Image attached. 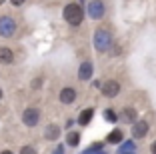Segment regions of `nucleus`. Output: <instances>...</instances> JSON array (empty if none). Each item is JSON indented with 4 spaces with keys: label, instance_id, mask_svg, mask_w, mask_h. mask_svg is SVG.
<instances>
[{
    "label": "nucleus",
    "instance_id": "nucleus-9",
    "mask_svg": "<svg viewBox=\"0 0 156 154\" xmlns=\"http://www.w3.org/2000/svg\"><path fill=\"white\" fill-rule=\"evenodd\" d=\"M118 120H122V122H126V124H130V126H132V124L138 120V110L134 108V106H124V108L120 110Z\"/></svg>",
    "mask_w": 156,
    "mask_h": 154
},
{
    "label": "nucleus",
    "instance_id": "nucleus-4",
    "mask_svg": "<svg viewBox=\"0 0 156 154\" xmlns=\"http://www.w3.org/2000/svg\"><path fill=\"white\" fill-rule=\"evenodd\" d=\"M40 118H42V114L36 106H28L22 112V124L26 128H36L38 124H40Z\"/></svg>",
    "mask_w": 156,
    "mask_h": 154
},
{
    "label": "nucleus",
    "instance_id": "nucleus-18",
    "mask_svg": "<svg viewBox=\"0 0 156 154\" xmlns=\"http://www.w3.org/2000/svg\"><path fill=\"white\" fill-rule=\"evenodd\" d=\"M104 120H106V122H118V116H116L114 110L106 108V110H104Z\"/></svg>",
    "mask_w": 156,
    "mask_h": 154
},
{
    "label": "nucleus",
    "instance_id": "nucleus-24",
    "mask_svg": "<svg viewBox=\"0 0 156 154\" xmlns=\"http://www.w3.org/2000/svg\"><path fill=\"white\" fill-rule=\"evenodd\" d=\"M0 154H14V152H12V150H2Z\"/></svg>",
    "mask_w": 156,
    "mask_h": 154
},
{
    "label": "nucleus",
    "instance_id": "nucleus-23",
    "mask_svg": "<svg viewBox=\"0 0 156 154\" xmlns=\"http://www.w3.org/2000/svg\"><path fill=\"white\" fill-rule=\"evenodd\" d=\"M150 154H156V140L150 144Z\"/></svg>",
    "mask_w": 156,
    "mask_h": 154
},
{
    "label": "nucleus",
    "instance_id": "nucleus-5",
    "mask_svg": "<svg viewBox=\"0 0 156 154\" xmlns=\"http://www.w3.org/2000/svg\"><path fill=\"white\" fill-rule=\"evenodd\" d=\"M86 12H88V16H90L92 20H102L104 14H106L104 0H90L88 6H86Z\"/></svg>",
    "mask_w": 156,
    "mask_h": 154
},
{
    "label": "nucleus",
    "instance_id": "nucleus-3",
    "mask_svg": "<svg viewBox=\"0 0 156 154\" xmlns=\"http://www.w3.org/2000/svg\"><path fill=\"white\" fill-rule=\"evenodd\" d=\"M18 30V22L10 14H0V36L2 38H12Z\"/></svg>",
    "mask_w": 156,
    "mask_h": 154
},
{
    "label": "nucleus",
    "instance_id": "nucleus-16",
    "mask_svg": "<svg viewBox=\"0 0 156 154\" xmlns=\"http://www.w3.org/2000/svg\"><path fill=\"white\" fill-rule=\"evenodd\" d=\"M118 154H136V146H134V142H132V140L122 142V144H120Z\"/></svg>",
    "mask_w": 156,
    "mask_h": 154
},
{
    "label": "nucleus",
    "instance_id": "nucleus-20",
    "mask_svg": "<svg viewBox=\"0 0 156 154\" xmlns=\"http://www.w3.org/2000/svg\"><path fill=\"white\" fill-rule=\"evenodd\" d=\"M20 154H38V150L34 148V146L26 144V146H22V148H20Z\"/></svg>",
    "mask_w": 156,
    "mask_h": 154
},
{
    "label": "nucleus",
    "instance_id": "nucleus-21",
    "mask_svg": "<svg viewBox=\"0 0 156 154\" xmlns=\"http://www.w3.org/2000/svg\"><path fill=\"white\" fill-rule=\"evenodd\" d=\"M24 2H26V0H10V4H12V6H22Z\"/></svg>",
    "mask_w": 156,
    "mask_h": 154
},
{
    "label": "nucleus",
    "instance_id": "nucleus-1",
    "mask_svg": "<svg viewBox=\"0 0 156 154\" xmlns=\"http://www.w3.org/2000/svg\"><path fill=\"white\" fill-rule=\"evenodd\" d=\"M112 42H114V38H112V32L108 30V28L100 26V28L94 30L92 44H94V48H96L98 52H108V50L112 48Z\"/></svg>",
    "mask_w": 156,
    "mask_h": 154
},
{
    "label": "nucleus",
    "instance_id": "nucleus-25",
    "mask_svg": "<svg viewBox=\"0 0 156 154\" xmlns=\"http://www.w3.org/2000/svg\"><path fill=\"white\" fill-rule=\"evenodd\" d=\"M0 100H2V88H0Z\"/></svg>",
    "mask_w": 156,
    "mask_h": 154
},
{
    "label": "nucleus",
    "instance_id": "nucleus-14",
    "mask_svg": "<svg viewBox=\"0 0 156 154\" xmlns=\"http://www.w3.org/2000/svg\"><path fill=\"white\" fill-rule=\"evenodd\" d=\"M92 116H94V108H86L80 112V116H78V124L80 126H86V124H90Z\"/></svg>",
    "mask_w": 156,
    "mask_h": 154
},
{
    "label": "nucleus",
    "instance_id": "nucleus-19",
    "mask_svg": "<svg viewBox=\"0 0 156 154\" xmlns=\"http://www.w3.org/2000/svg\"><path fill=\"white\" fill-rule=\"evenodd\" d=\"M42 82H44V76H36L32 82H30V88H32V90H40V88H42Z\"/></svg>",
    "mask_w": 156,
    "mask_h": 154
},
{
    "label": "nucleus",
    "instance_id": "nucleus-11",
    "mask_svg": "<svg viewBox=\"0 0 156 154\" xmlns=\"http://www.w3.org/2000/svg\"><path fill=\"white\" fill-rule=\"evenodd\" d=\"M92 74H94V64L90 60H84L80 66H78V78L80 80H90Z\"/></svg>",
    "mask_w": 156,
    "mask_h": 154
},
{
    "label": "nucleus",
    "instance_id": "nucleus-22",
    "mask_svg": "<svg viewBox=\"0 0 156 154\" xmlns=\"http://www.w3.org/2000/svg\"><path fill=\"white\" fill-rule=\"evenodd\" d=\"M54 154H66V152H64V146H62V144H60V146H56Z\"/></svg>",
    "mask_w": 156,
    "mask_h": 154
},
{
    "label": "nucleus",
    "instance_id": "nucleus-8",
    "mask_svg": "<svg viewBox=\"0 0 156 154\" xmlns=\"http://www.w3.org/2000/svg\"><path fill=\"white\" fill-rule=\"evenodd\" d=\"M76 98H78V92H76V88H74V86H64L62 90L58 92V100L62 102V104H66V106L74 104Z\"/></svg>",
    "mask_w": 156,
    "mask_h": 154
},
{
    "label": "nucleus",
    "instance_id": "nucleus-15",
    "mask_svg": "<svg viewBox=\"0 0 156 154\" xmlns=\"http://www.w3.org/2000/svg\"><path fill=\"white\" fill-rule=\"evenodd\" d=\"M66 144H68V146H72V148H76V146L80 144V132L70 130L68 134H66Z\"/></svg>",
    "mask_w": 156,
    "mask_h": 154
},
{
    "label": "nucleus",
    "instance_id": "nucleus-10",
    "mask_svg": "<svg viewBox=\"0 0 156 154\" xmlns=\"http://www.w3.org/2000/svg\"><path fill=\"white\" fill-rule=\"evenodd\" d=\"M60 134H62V128H60V124H56V122L46 124V128H44V140L54 142V140H58V138H60Z\"/></svg>",
    "mask_w": 156,
    "mask_h": 154
},
{
    "label": "nucleus",
    "instance_id": "nucleus-6",
    "mask_svg": "<svg viewBox=\"0 0 156 154\" xmlns=\"http://www.w3.org/2000/svg\"><path fill=\"white\" fill-rule=\"evenodd\" d=\"M100 92H102V96H106V98H116V96L120 94V82L114 80V78L104 80L100 84Z\"/></svg>",
    "mask_w": 156,
    "mask_h": 154
},
{
    "label": "nucleus",
    "instance_id": "nucleus-13",
    "mask_svg": "<svg viewBox=\"0 0 156 154\" xmlns=\"http://www.w3.org/2000/svg\"><path fill=\"white\" fill-rule=\"evenodd\" d=\"M122 140H124V132L120 128H114L110 134L106 136V142L108 144H122Z\"/></svg>",
    "mask_w": 156,
    "mask_h": 154
},
{
    "label": "nucleus",
    "instance_id": "nucleus-7",
    "mask_svg": "<svg viewBox=\"0 0 156 154\" xmlns=\"http://www.w3.org/2000/svg\"><path fill=\"white\" fill-rule=\"evenodd\" d=\"M132 138H136V140H142V138H146L148 132H150V124H148V120H144V118H138L136 122L132 124Z\"/></svg>",
    "mask_w": 156,
    "mask_h": 154
},
{
    "label": "nucleus",
    "instance_id": "nucleus-17",
    "mask_svg": "<svg viewBox=\"0 0 156 154\" xmlns=\"http://www.w3.org/2000/svg\"><path fill=\"white\" fill-rule=\"evenodd\" d=\"M102 148H104V142H94V144H90L86 148V152H82V154H104Z\"/></svg>",
    "mask_w": 156,
    "mask_h": 154
},
{
    "label": "nucleus",
    "instance_id": "nucleus-12",
    "mask_svg": "<svg viewBox=\"0 0 156 154\" xmlns=\"http://www.w3.org/2000/svg\"><path fill=\"white\" fill-rule=\"evenodd\" d=\"M14 50L8 48V46H0V64H4V66H10L14 64Z\"/></svg>",
    "mask_w": 156,
    "mask_h": 154
},
{
    "label": "nucleus",
    "instance_id": "nucleus-2",
    "mask_svg": "<svg viewBox=\"0 0 156 154\" xmlns=\"http://www.w3.org/2000/svg\"><path fill=\"white\" fill-rule=\"evenodd\" d=\"M62 16L70 26H80L84 20V8L80 2H68L62 10Z\"/></svg>",
    "mask_w": 156,
    "mask_h": 154
}]
</instances>
